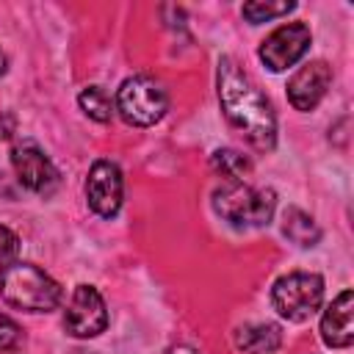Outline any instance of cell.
<instances>
[{
  "mask_svg": "<svg viewBox=\"0 0 354 354\" xmlns=\"http://www.w3.org/2000/svg\"><path fill=\"white\" fill-rule=\"evenodd\" d=\"M332 83V69L326 61H310L307 66H301L290 80H288V100L296 111H313L326 88Z\"/></svg>",
  "mask_w": 354,
  "mask_h": 354,
  "instance_id": "obj_10",
  "label": "cell"
},
{
  "mask_svg": "<svg viewBox=\"0 0 354 354\" xmlns=\"http://www.w3.org/2000/svg\"><path fill=\"white\" fill-rule=\"evenodd\" d=\"M235 346L246 354H274L282 346V332L277 324H246L235 332Z\"/></svg>",
  "mask_w": 354,
  "mask_h": 354,
  "instance_id": "obj_12",
  "label": "cell"
},
{
  "mask_svg": "<svg viewBox=\"0 0 354 354\" xmlns=\"http://www.w3.org/2000/svg\"><path fill=\"white\" fill-rule=\"evenodd\" d=\"M321 337L329 348H348L354 343V293L343 290L321 315Z\"/></svg>",
  "mask_w": 354,
  "mask_h": 354,
  "instance_id": "obj_11",
  "label": "cell"
},
{
  "mask_svg": "<svg viewBox=\"0 0 354 354\" xmlns=\"http://www.w3.org/2000/svg\"><path fill=\"white\" fill-rule=\"evenodd\" d=\"M77 105H80V111H83L88 119H94V122H100V124L111 122V116H113L111 97H108V91H105L102 86H86V88L77 94Z\"/></svg>",
  "mask_w": 354,
  "mask_h": 354,
  "instance_id": "obj_14",
  "label": "cell"
},
{
  "mask_svg": "<svg viewBox=\"0 0 354 354\" xmlns=\"http://www.w3.org/2000/svg\"><path fill=\"white\" fill-rule=\"evenodd\" d=\"M213 210L232 227H263L274 218L277 194L243 180H224L213 191Z\"/></svg>",
  "mask_w": 354,
  "mask_h": 354,
  "instance_id": "obj_3",
  "label": "cell"
},
{
  "mask_svg": "<svg viewBox=\"0 0 354 354\" xmlns=\"http://www.w3.org/2000/svg\"><path fill=\"white\" fill-rule=\"evenodd\" d=\"M108 326V307L97 288L77 285L64 310V329L72 337H97Z\"/></svg>",
  "mask_w": 354,
  "mask_h": 354,
  "instance_id": "obj_6",
  "label": "cell"
},
{
  "mask_svg": "<svg viewBox=\"0 0 354 354\" xmlns=\"http://www.w3.org/2000/svg\"><path fill=\"white\" fill-rule=\"evenodd\" d=\"M321 301H324V279L318 274H310V271L285 274L271 288L274 310L293 324L313 318L315 310L321 307Z\"/></svg>",
  "mask_w": 354,
  "mask_h": 354,
  "instance_id": "obj_5",
  "label": "cell"
},
{
  "mask_svg": "<svg viewBox=\"0 0 354 354\" xmlns=\"http://www.w3.org/2000/svg\"><path fill=\"white\" fill-rule=\"evenodd\" d=\"M116 111L133 127H149L160 122L169 111V94L152 75L124 77L116 91Z\"/></svg>",
  "mask_w": 354,
  "mask_h": 354,
  "instance_id": "obj_4",
  "label": "cell"
},
{
  "mask_svg": "<svg viewBox=\"0 0 354 354\" xmlns=\"http://www.w3.org/2000/svg\"><path fill=\"white\" fill-rule=\"evenodd\" d=\"M296 3L290 0H279V3H268V0H252V3H243V17L252 22V25H260V22H268V19H277L288 11H293Z\"/></svg>",
  "mask_w": 354,
  "mask_h": 354,
  "instance_id": "obj_16",
  "label": "cell"
},
{
  "mask_svg": "<svg viewBox=\"0 0 354 354\" xmlns=\"http://www.w3.org/2000/svg\"><path fill=\"white\" fill-rule=\"evenodd\" d=\"M282 232L288 235V241H293V243H299V246H315L318 238H321V230H318L315 218L307 216V213L299 210V207H290V210L285 213Z\"/></svg>",
  "mask_w": 354,
  "mask_h": 354,
  "instance_id": "obj_13",
  "label": "cell"
},
{
  "mask_svg": "<svg viewBox=\"0 0 354 354\" xmlns=\"http://www.w3.org/2000/svg\"><path fill=\"white\" fill-rule=\"evenodd\" d=\"M166 354H196V348H191V346H185V343H174V346L166 348Z\"/></svg>",
  "mask_w": 354,
  "mask_h": 354,
  "instance_id": "obj_20",
  "label": "cell"
},
{
  "mask_svg": "<svg viewBox=\"0 0 354 354\" xmlns=\"http://www.w3.org/2000/svg\"><path fill=\"white\" fill-rule=\"evenodd\" d=\"M11 166H14L19 185H25L28 191L39 196H50L61 183L58 169L33 141H22L11 149Z\"/></svg>",
  "mask_w": 354,
  "mask_h": 354,
  "instance_id": "obj_8",
  "label": "cell"
},
{
  "mask_svg": "<svg viewBox=\"0 0 354 354\" xmlns=\"http://www.w3.org/2000/svg\"><path fill=\"white\" fill-rule=\"evenodd\" d=\"M310 41L313 36L304 22H288L263 39L257 55L271 72H285L288 66L304 58V53L310 50Z\"/></svg>",
  "mask_w": 354,
  "mask_h": 354,
  "instance_id": "obj_7",
  "label": "cell"
},
{
  "mask_svg": "<svg viewBox=\"0 0 354 354\" xmlns=\"http://www.w3.org/2000/svg\"><path fill=\"white\" fill-rule=\"evenodd\" d=\"M210 166L227 180H243L252 171V160L238 149H216L210 155Z\"/></svg>",
  "mask_w": 354,
  "mask_h": 354,
  "instance_id": "obj_15",
  "label": "cell"
},
{
  "mask_svg": "<svg viewBox=\"0 0 354 354\" xmlns=\"http://www.w3.org/2000/svg\"><path fill=\"white\" fill-rule=\"evenodd\" d=\"M19 343H22V329L17 326V321L0 313V351H11Z\"/></svg>",
  "mask_w": 354,
  "mask_h": 354,
  "instance_id": "obj_17",
  "label": "cell"
},
{
  "mask_svg": "<svg viewBox=\"0 0 354 354\" xmlns=\"http://www.w3.org/2000/svg\"><path fill=\"white\" fill-rule=\"evenodd\" d=\"M17 133V116L11 111H0V141L14 138Z\"/></svg>",
  "mask_w": 354,
  "mask_h": 354,
  "instance_id": "obj_19",
  "label": "cell"
},
{
  "mask_svg": "<svg viewBox=\"0 0 354 354\" xmlns=\"http://www.w3.org/2000/svg\"><path fill=\"white\" fill-rule=\"evenodd\" d=\"M124 180L113 160H94L86 177V202L100 218H113L122 207Z\"/></svg>",
  "mask_w": 354,
  "mask_h": 354,
  "instance_id": "obj_9",
  "label": "cell"
},
{
  "mask_svg": "<svg viewBox=\"0 0 354 354\" xmlns=\"http://www.w3.org/2000/svg\"><path fill=\"white\" fill-rule=\"evenodd\" d=\"M17 252H19V238L8 227L0 224V268L8 266V263H14L17 260Z\"/></svg>",
  "mask_w": 354,
  "mask_h": 354,
  "instance_id": "obj_18",
  "label": "cell"
},
{
  "mask_svg": "<svg viewBox=\"0 0 354 354\" xmlns=\"http://www.w3.org/2000/svg\"><path fill=\"white\" fill-rule=\"evenodd\" d=\"M6 69H8V55L0 50V75H6Z\"/></svg>",
  "mask_w": 354,
  "mask_h": 354,
  "instance_id": "obj_21",
  "label": "cell"
},
{
  "mask_svg": "<svg viewBox=\"0 0 354 354\" xmlns=\"http://www.w3.org/2000/svg\"><path fill=\"white\" fill-rule=\"evenodd\" d=\"M0 296L25 313H50L61 304V285L33 263H8L0 268Z\"/></svg>",
  "mask_w": 354,
  "mask_h": 354,
  "instance_id": "obj_2",
  "label": "cell"
},
{
  "mask_svg": "<svg viewBox=\"0 0 354 354\" xmlns=\"http://www.w3.org/2000/svg\"><path fill=\"white\" fill-rule=\"evenodd\" d=\"M218 102L227 122L260 152L274 149L277 144V116L263 91L249 80V75L232 61L221 58L216 69Z\"/></svg>",
  "mask_w": 354,
  "mask_h": 354,
  "instance_id": "obj_1",
  "label": "cell"
}]
</instances>
